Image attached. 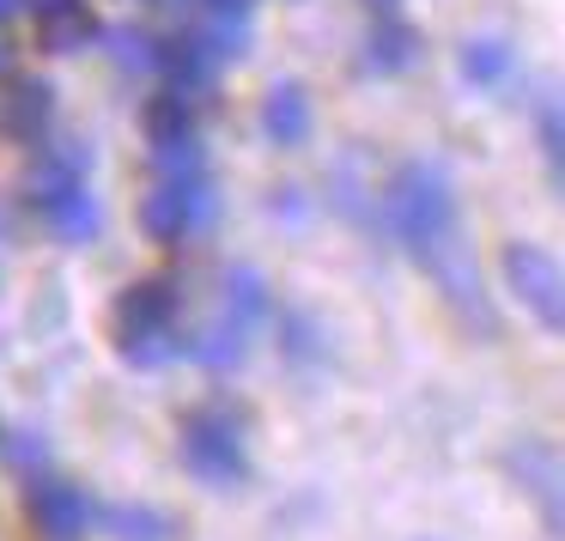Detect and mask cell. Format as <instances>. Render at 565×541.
Returning <instances> with one entry per match:
<instances>
[{
  "mask_svg": "<svg viewBox=\"0 0 565 541\" xmlns=\"http://www.w3.org/2000/svg\"><path fill=\"white\" fill-rule=\"evenodd\" d=\"M110 50H116V62L135 67V74H159V38H147V31H116Z\"/></svg>",
  "mask_w": 565,
  "mask_h": 541,
  "instance_id": "ac0fdd59",
  "label": "cell"
},
{
  "mask_svg": "<svg viewBox=\"0 0 565 541\" xmlns=\"http://www.w3.org/2000/svg\"><path fill=\"white\" fill-rule=\"evenodd\" d=\"M25 7H31V13H38V19H43V13H55V7H67V0H25Z\"/></svg>",
  "mask_w": 565,
  "mask_h": 541,
  "instance_id": "7402d4cb",
  "label": "cell"
},
{
  "mask_svg": "<svg viewBox=\"0 0 565 541\" xmlns=\"http://www.w3.org/2000/svg\"><path fill=\"white\" fill-rule=\"evenodd\" d=\"M19 7H25V0H0V25H7V19L19 13Z\"/></svg>",
  "mask_w": 565,
  "mask_h": 541,
  "instance_id": "603a6c76",
  "label": "cell"
},
{
  "mask_svg": "<svg viewBox=\"0 0 565 541\" xmlns=\"http://www.w3.org/2000/svg\"><path fill=\"white\" fill-rule=\"evenodd\" d=\"M177 310H183V286L164 280V274H152V280H135L116 293L110 305V329L116 341H135V335H164L177 329Z\"/></svg>",
  "mask_w": 565,
  "mask_h": 541,
  "instance_id": "8992f818",
  "label": "cell"
},
{
  "mask_svg": "<svg viewBox=\"0 0 565 541\" xmlns=\"http://www.w3.org/2000/svg\"><path fill=\"white\" fill-rule=\"evenodd\" d=\"M511 468H516V480L541 499L547 535H559V450L541 444V438H523V444H511Z\"/></svg>",
  "mask_w": 565,
  "mask_h": 541,
  "instance_id": "ba28073f",
  "label": "cell"
},
{
  "mask_svg": "<svg viewBox=\"0 0 565 541\" xmlns=\"http://www.w3.org/2000/svg\"><path fill=\"white\" fill-rule=\"evenodd\" d=\"M104 523L116 541H177V517L152 511V505H110Z\"/></svg>",
  "mask_w": 565,
  "mask_h": 541,
  "instance_id": "9a60e30c",
  "label": "cell"
},
{
  "mask_svg": "<svg viewBox=\"0 0 565 541\" xmlns=\"http://www.w3.org/2000/svg\"><path fill=\"white\" fill-rule=\"evenodd\" d=\"M462 74L475 79V86H499V79L511 74V43L504 38H468L462 43Z\"/></svg>",
  "mask_w": 565,
  "mask_h": 541,
  "instance_id": "2e32d148",
  "label": "cell"
},
{
  "mask_svg": "<svg viewBox=\"0 0 565 541\" xmlns=\"http://www.w3.org/2000/svg\"><path fill=\"white\" fill-rule=\"evenodd\" d=\"M38 43L50 55H79L86 43H98V19L86 13V0H67V7L38 19Z\"/></svg>",
  "mask_w": 565,
  "mask_h": 541,
  "instance_id": "7c38bea8",
  "label": "cell"
},
{
  "mask_svg": "<svg viewBox=\"0 0 565 541\" xmlns=\"http://www.w3.org/2000/svg\"><path fill=\"white\" fill-rule=\"evenodd\" d=\"M213 213H220V201H213L207 177H171V183H159L140 201V232L152 244H183V237L207 232Z\"/></svg>",
  "mask_w": 565,
  "mask_h": 541,
  "instance_id": "3957f363",
  "label": "cell"
},
{
  "mask_svg": "<svg viewBox=\"0 0 565 541\" xmlns=\"http://www.w3.org/2000/svg\"><path fill=\"white\" fill-rule=\"evenodd\" d=\"M383 220H390L395 237H402L407 256L426 262L431 250L456 232V189H450V177H444L438 165H426V159L402 165V171L390 177V189H383Z\"/></svg>",
  "mask_w": 565,
  "mask_h": 541,
  "instance_id": "6da1fadb",
  "label": "cell"
},
{
  "mask_svg": "<svg viewBox=\"0 0 565 541\" xmlns=\"http://www.w3.org/2000/svg\"><path fill=\"white\" fill-rule=\"evenodd\" d=\"M140 128H147L152 147H164V140H189L195 135V104H189L183 92H152L147 110H140Z\"/></svg>",
  "mask_w": 565,
  "mask_h": 541,
  "instance_id": "5bb4252c",
  "label": "cell"
},
{
  "mask_svg": "<svg viewBox=\"0 0 565 541\" xmlns=\"http://www.w3.org/2000/svg\"><path fill=\"white\" fill-rule=\"evenodd\" d=\"M195 43L207 50V62H237V55L249 50V31H244L237 13H213L207 31H195Z\"/></svg>",
  "mask_w": 565,
  "mask_h": 541,
  "instance_id": "e0dca14e",
  "label": "cell"
},
{
  "mask_svg": "<svg viewBox=\"0 0 565 541\" xmlns=\"http://www.w3.org/2000/svg\"><path fill=\"white\" fill-rule=\"evenodd\" d=\"M499 262H504V280H511V293L541 317V329L559 335V322H565V280H559V262H553L541 244H504Z\"/></svg>",
  "mask_w": 565,
  "mask_h": 541,
  "instance_id": "5b68a950",
  "label": "cell"
},
{
  "mask_svg": "<svg viewBox=\"0 0 565 541\" xmlns=\"http://www.w3.org/2000/svg\"><path fill=\"white\" fill-rule=\"evenodd\" d=\"M262 128H268V140H280V147H305V140H310V98H305V86H274L268 98H262Z\"/></svg>",
  "mask_w": 565,
  "mask_h": 541,
  "instance_id": "8fae6325",
  "label": "cell"
},
{
  "mask_svg": "<svg viewBox=\"0 0 565 541\" xmlns=\"http://www.w3.org/2000/svg\"><path fill=\"white\" fill-rule=\"evenodd\" d=\"M13 463H43V438H19L13 444Z\"/></svg>",
  "mask_w": 565,
  "mask_h": 541,
  "instance_id": "ffe728a7",
  "label": "cell"
},
{
  "mask_svg": "<svg viewBox=\"0 0 565 541\" xmlns=\"http://www.w3.org/2000/svg\"><path fill=\"white\" fill-rule=\"evenodd\" d=\"M183 463L195 480H207V487H244L249 480V456H244V432H237V414L220 402L207 407H189L183 414Z\"/></svg>",
  "mask_w": 565,
  "mask_h": 541,
  "instance_id": "7a4b0ae2",
  "label": "cell"
},
{
  "mask_svg": "<svg viewBox=\"0 0 565 541\" xmlns=\"http://www.w3.org/2000/svg\"><path fill=\"white\" fill-rule=\"evenodd\" d=\"M419 62V31L402 25V19H383V25H371L365 38V67L371 74H402V67Z\"/></svg>",
  "mask_w": 565,
  "mask_h": 541,
  "instance_id": "4fadbf2b",
  "label": "cell"
},
{
  "mask_svg": "<svg viewBox=\"0 0 565 541\" xmlns=\"http://www.w3.org/2000/svg\"><path fill=\"white\" fill-rule=\"evenodd\" d=\"M13 67H19V55H13V43H0V79H13Z\"/></svg>",
  "mask_w": 565,
  "mask_h": 541,
  "instance_id": "44dd1931",
  "label": "cell"
},
{
  "mask_svg": "<svg viewBox=\"0 0 565 541\" xmlns=\"http://www.w3.org/2000/svg\"><path fill=\"white\" fill-rule=\"evenodd\" d=\"M426 268H431V280L444 286V298L456 305V317L468 322V329H480V341H492L499 335V310H492V298L480 293V268H475V256H468V244L462 237H444L438 250L426 256Z\"/></svg>",
  "mask_w": 565,
  "mask_h": 541,
  "instance_id": "277c9868",
  "label": "cell"
},
{
  "mask_svg": "<svg viewBox=\"0 0 565 541\" xmlns=\"http://www.w3.org/2000/svg\"><path fill=\"white\" fill-rule=\"evenodd\" d=\"M371 7H390V0H371Z\"/></svg>",
  "mask_w": 565,
  "mask_h": 541,
  "instance_id": "cb8c5ba5",
  "label": "cell"
},
{
  "mask_svg": "<svg viewBox=\"0 0 565 541\" xmlns=\"http://www.w3.org/2000/svg\"><path fill=\"white\" fill-rule=\"evenodd\" d=\"M541 152L559 171V104H541Z\"/></svg>",
  "mask_w": 565,
  "mask_h": 541,
  "instance_id": "d6986e66",
  "label": "cell"
},
{
  "mask_svg": "<svg viewBox=\"0 0 565 541\" xmlns=\"http://www.w3.org/2000/svg\"><path fill=\"white\" fill-rule=\"evenodd\" d=\"M25 523L38 529L43 541H79L92 523V505L74 480H55V475H31L25 480Z\"/></svg>",
  "mask_w": 565,
  "mask_h": 541,
  "instance_id": "52a82bcc",
  "label": "cell"
},
{
  "mask_svg": "<svg viewBox=\"0 0 565 541\" xmlns=\"http://www.w3.org/2000/svg\"><path fill=\"white\" fill-rule=\"evenodd\" d=\"M55 116V92L43 79H13V92L0 98V128L13 140H38Z\"/></svg>",
  "mask_w": 565,
  "mask_h": 541,
  "instance_id": "30bf717a",
  "label": "cell"
},
{
  "mask_svg": "<svg viewBox=\"0 0 565 541\" xmlns=\"http://www.w3.org/2000/svg\"><path fill=\"white\" fill-rule=\"evenodd\" d=\"M38 213L50 220V232L62 237V244H92V237H98V201L86 195V177L55 189V195H43Z\"/></svg>",
  "mask_w": 565,
  "mask_h": 541,
  "instance_id": "9c48e42d",
  "label": "cell"
}]
</instances>
